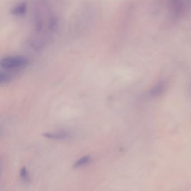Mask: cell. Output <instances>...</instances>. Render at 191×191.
<instances>
[{
  "mask_svg": "<svg viewBox=\"0 0 191 191\" xmlns=\"http://www.w3.org/2000/svg\"><path fill=\"white\" fill-rule=\"evenodd\" d=\"M29 60L21 56H8L2 59L0 62L1 67L5 70H17L25 67L28 65Z\"/></svg>",
  "mask_w": 191,
  "mask_h": 191,
  "instance_id": "1",
  "label": "cell"
},
{
  "mask_svg": "<svg viewBox=\"0 0 191 191\" xmlns=\"http://www.w3.org/2000/svg\"><path fill=\"white\" fill-rule=\"evenodd\" d=\"M170 7L172 14L175 17H178L182 10V0H170Z\"/></svg>",
  "mask_w": 191,
  "mask_h": 191,
  "instance_id": "2",
  "label": "cell"
},
{
  "mask_svg": "<svg viewBox=\"0 0 191 191\" xmlns=\"http://www.w3.org/2000/svg\"><path fill=\"white\" fill-rule=\"evenodd\" d=\"M43 136L49 139L64 140L70 137V134L62 131L57 132H46L43 134Z\"/></svg>",
  "mask_w": 191,
  "mask_h": 191,
  "instance_id": "3",
  "label": "cell"
},
{
  "mask_svg": "<svg viewBox=\"0 0 191 191\" xmlns=\"http://www.w3.org/2000/svg\"><path fill=\"white\" fill-rule=\"evenodd\" d=\"M27 11V6L25 3H21L17 5L14 7L11 10V13L15 16H22L24 15Z\"/></svg>",
  "mask_w": 191,
  "mask_h": 191,
  "instance_id": "4",
  "label": "cell"
},
{
  "mask_svg": "<svg viewBox=\"0 0 191 191\" xmlns=\"http://www.w3.org/2000/svg\"><path fill=\"white\" fill-rule=\"evenodd\" d=\"M91 157L90 156H84L79 159H78L76 162H75L73 164V168H78L83 166H85V165L88 164L91 161Z\"/></svg>",
  "mask_w": 191,
  "mask_h": 191,
  "instance_id": "5",
  "label": "cell"
},
{
  "mask_svg": "<svg viewBox=\"0 0 191 191\" xmlns=\"http://www.w3.org/2000/svg\"><path fill=\"white\" fill-rule=\"evenodd\" d=\"M11 77L12 75L11 74L1 71L0 73V83L1 84H5L9 83L11 79Z\"/></svg>",
  "mask_w": 191,
  "mask_h": 191,
  "instance_id": "6",
  "label": "cell"
},
{
  "mask_svg": "<svg viewBox=\"0 0 191 191\" xmlns=\"http://www.w3.org/2000/svg\"><path fill=\"white\" fill-rule=\"evenodd\" d=\"M20 176L21 179L25 182H29L30 181L29 174L27 170V168L24 166L23 167L20 172Z\"/></svg>",
  "mask_w": 191,
  "mask_h": 191,
  "instance_id": "7",
  "label": "cell"
},
{
  "mask_svg": "<svg viewBox=\"0 0 191 191\" xmlns=\"http://www.w3.org/2000/svg\"><path fill=\"white\" fill-rule=\"evenodd\" d=\"M188 2H189V3H190V4L191 5V0H188Z\"/></svg>",
  "mask_w": 191,
  "mask_h": 191,
  "instance_id": "8",
  "label": "cell"
}]
</instances>
